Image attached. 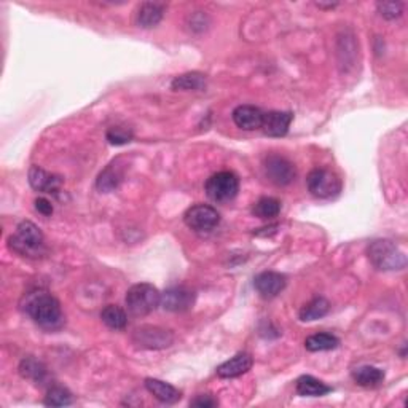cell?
I'll use <instances>...</instances> for the list:
<instances>
[{
  "mask_svg": "<svg viewBox=\"0 0 408 408\" xmlns=\"http://www.w3.org/2000/svg\"><path fill=\"white\" fill-rule=\"evenodd\" d=\"M263 170H265L268 181L274 185H279V187L292 184L297 176L295 166L287 158L279 157V155H269V157H267L265 163H263Z\"/></svg>",
  "mask_w": 408,
  "mask_h": 408,
  "instance_id": "9c48e42d",
  "label": "cell"
},
{
  "mask_svg": "<svg viewBox=\"0 0 408 408\" xmlns=\"http://www.w3.org/2000/svg\"><path fill=\"white\" fill-rule=\"evenodd\" d=\"M287 279L284 274L276 272H263L255 276L254 287L263 298H274L286 289Z\"/></svg>",
  "mask_w": 408,
  "mask_h": 408,
  "instance_id": "8fae6325",
  "label": "cell"
},
{
  "mask_svg": "<svg viewBox=\"0 0 408 408\" xmlns=\"http://www.w3.org/2000/svg\"><path fill=\"white\" fill-rule=\"evenodd\" d=\"M352 378L359 386L375 388L378 385H381L383 380H385V371L376 367H371V365H362V367L352 371Z\"/></svg>",
  "mask_w": 408,
  "mask_h": 408,
  "instance_id": "ffe728a7",
  "label": "cell"
},
{
  "mask_svg": "<svg viewBox=\"0 0 408 408\" xmlns=\"http://www.w3.org/2000/svg\"><path fill=\"white\" fill-rule=\"evenodd\" d=\"M293 120V115L291 112H279L273 110L263 115V133L272 137H283L287 134V131L291 128V123Z\"/></svg>",
  "mask_w": 408,
  "mask_h": 408,
  "instance_id": "7c38bea8",
  "label": "cell"
},
{
  "mask_svg": "<svg viewBox=\"0 0 408 408\" xmlns=\"http://www.w3.org/2000/svg\"><path fill=\"white\" fill-rule=\"evenodd\" d=\"M106 136L112 146H125V144H128L133 139V133L129 129L122 128V126H112Z\"/></svg>",
  "mask_w": 408,
  "mask_h": 408,
  "instance_id": "83f0119b",
  "label": "cell"
},
{
  "mask_svg": "<svg viewBox=\"0 0 408 408\" xmlns=\"http://www.w3.org/2000/svg\"><path fill=\"white\" fill-rule=\"evenodd\" d=\"M74 402L72 394L63 386H53L45 397V405L48 407H68Z\"/></svg>",
  "mask_w": 408,
  "mask_h": 408,
  "instance_id": "4316f807",
  "label": "cell"
},
{
  "mask_svg": "<svg viewBox=\"0 0 408 408\" xmlns=\"http://www.w3.org/2000/svg\"><path fill=\"white\" fill-rule=\"evenodd\" d=\"M101 319L109 329L113 330H123L128 324V316L125 311L117 305H107L104 310L101 311Z\"/></svg>",
  "mask_w": 408,
  "mask_h": 408,
  "instance_id": "603a6c76",
  "label": "cell"
},
{
  "mask_svg": "<svg viewBox=\"0 0 408 408\" xmlns=\"http://www.w3.org/2000/svg\"><path fill=\"white\" fill-rule=\"evenodd\" d=\"M20 374L34 383H44L46 380V367L37 359L26 357L20 364Z\"/></svg>",
  "mask_w": 408,
  "mask_h": 408,
  "instance_id": "7402d4cb",
  "label": "cell"
},
{
  "mask_svg": "<svg viewBox=\"0 0 408 408\" xmlns=\"http://www.w3.org/2000/svg\"><path fill=\"white\" fill-rule=\"evenodd\" d=\"M252 367V356L248 352H239L230 361L224 362L217 367V375L220 378H236L244 375Z\"/></svg>",
  "mask_w": 408,
  "mask_h": 408,
  "instance_id": "e0dca14e",
  "label": "cell"
},
{
  "mask_svg": "<svg viewBox=\"0 0 408 408\" xmlns=\"http://www.w3.org/2000/svg\"><path fill=\"white\" fill-rule=\"evenodd\" d=\"M8 248L23 257L37 259L45 252V239L40 228L32 222L24 220L8 238Z\"/></svg>",
  "mask_w": 408,
  "mask_h": 408,
  "instance_id": "7a4b0ae2",
  "label": "cell"
},
{
  "mask_svg": "<svg viewBox=\"0 0 408 408\" xmlns=\"http://www.w3.org/2000/svg\"><path fill=\"white\" fill-rule=\"evenodd\" d=\"M35 209H37L42 215H45V217L53 214L51 201L46 200V198H44V196H40V198H37V200H35Z\"/></svg>",
  "mask_w": 408,
  "mask_h": 408,
  "instance_id": "4dcf8cb0",
  "label": "cell"
},
{
  "mask_svg": "<svg viewBox=\"0 0 408 408\" xmlns=\"http://www.w3.org/2000/svg\"><path fill=\"white\" fill-rule=\"evenodd\" d=\"M24 311L46 330L61 329L64 324V314L58 300L45 291H35L27 293L24 298Z\"/></svg>",
  "mask_w": 408,
  "mask_h": 408,
  "instance_id": "6da1fadb",
  "label": "cell"
},
{
  "mask_svg": "<svg viewBox=\"0 0 408 408\" xmlns=\"http://www.w3.org/2000/svg\"><path fill=\"white\" fill-rule=\"evenodd\" d=\"M376 8L385 20H397L404 13V4L402 2H378Z\"/></svg>",
  "mask_w": 408,
  "mask_h": 408,
  "instance_id": "f1b7e54d",
  "label": "cell"
},
{
  "mask_svg": "<svg viewBox=\"0 0 408 408\" xmlns=\"http://www.w3.org/2000/svg\"><path fill=\"white\" fill-rule=\"evenodd\" d=\"M165 5L157 2H146L142 4L136 13V21L144 29L155 27L157 24L163 20Z\"/></svg>",
  "mask_w": 408,
  "mask_h": 408,
  "instance_id": "ac0fdd59",
  "label": "cell"
},
{
  "mask_svg": "<svg viewBox=\"0 0 408 408\" xmlns=\"http://www.w3.org/2000/svg\"><path fill=\"white\" fill-rule=\"evenodd\" d=\"M172 89H182V91H190V89H204L206 87V77L200 72H189L181 77H176L171 83Z\"/></svg>",
  "mask_w": 408,
  "mask_h": 408,
  "instance_id": "d4e9b609",
  "label": "cell"
},
{
  "mask_svg": "<svg viewBox=\"0 0 408 408\" xmlns=\"http://www.w3.org/2000/svg\"><path fill=\"white\" fill-rule=\"evenodd\" d=\"M125 177V166L120 163V160L112 161V163L106 167L104 171L99 174L98 181H96V187L102 193H109L120 187Z\"/></svg>",
  "mask_w": 408,
  "mask_h": 408,
  "instance_id": "9a60e30c",
  "label": "cell"
},
{
  "mask_svg": "<svg viewBox=\"0 0 408 408\" xmlns=\"http://www.w3.org/2000/svg\"><path fill=\"white\" fill-rule=\"evenodd\" d=\"M255 217L259 219H274L276 215L281 212V203L272 196L260 198L259 201L254 204V209H252Z\"/></svg>",
  "mask_w": 408,
  "mask_h": 408,
  "instance_id": "484cf974",
  "label": "cell"
},
{
  "mask_svg": "<svg viewBox=\"0 0 408 408\" xmlns=\"http://www.w3.org/2000/svg\"><path fill=\"white\" fill-rule=\"evenodd\" d=\"M146 388L155 399H158L160 402H163V404H167V405L176 404V402L181 400V397H182L179 389L170 385V383L157 380V378H147Z\"/></svg>",
  "mask_w": 408,
  "mask_h": 408,
  "instance_id": "2e32d148",
  "label": "cell"
},
{
  "mask_svg": "<svg viewBox=\"0 0 408 408\" xmlns=\"http://www.w3.org/2000/svg\"><path fill=\"white\" fill-rule=\"evenodd\" d=\"M263 113L259 107L255 106H239L233 110V122L244 131H254L262 128Z\"/></svg>",
  "mask_w": 408,
  "mask_h": 408,
  "instance_id": "5bb4252c",
  "label": "cell"
},
{
  "mask_svg": "<svg viewBox=\"0 0 408 408\" xmlns=\"http://www.w3.org/2000/svg\"><path fill=\"white\" fill-rule=\"evenodd\" d=\"M316 5H317V7H319V8H335V7H337L338 4H321V2H317Z\"/></svg>",
  "mask_w": 408,
  "mask_h": 408,
  "instance_id": "1f68e13d",
  "label": "cell"
},
{
  "mask_svg": "<svg viewBox=\"0 0 408 408\" xmlns=\"http://www.w3.org/2000/svg\"><path fill=\"white\" fill-rule=\"evenodd\" d=\"M184 220L195 231H212L220 224V214L208 204H196L185 212Z\"/></svg>",
  "mask_w": 408,
  "mask_h": 408,
  "instance_id": "52a82bcc",
  "label": "cell"
},
{
  "mask_svg": "<svg viewBox=\"0 0 408 408\" xmlns=\"http://www.w3.org/2000/svg\"><path fill=\"white\" fill-rule=\"evenodd\" d=\"M133 341L137 346L146 348V350H165V348L172 345L174 335L166 329L142 326L134 330Z\"/></svg>",
  "mask_w": 408,
  "mask_h": 408,
  "instance_id": "ba28073f",
  "label": "cell"
},
{
  "mask_svg": "<svg viewBox=\"0 0 408 408\" xmlns=\"http://www.w3.org/2000/svg\"><path fill=\"white\" fill-rule=\"evenodd\" d=\"M190 405L191 407H196V408H212V407H217L219 405V402L215 400L212 395H198L196 399H193L190 402Z\"/></svg>",
  "mask_w": 408,
  "mask_h": 408,
  "instance_id": "f546056e",
  "label": "cell"
},
{
  "mask_svg": "<svg viewBox=\"0 0 408 408\" xmlns=\"http://www.w3.org/2000/svg\"><path fill=\"white\" fill-rule=\"evenodd\" d=\"M306 184H308L311 195L319 198V200H330V198L338 196L341 191L340 177L326 167H316L311 171Z\"/></svg>",
  "mask_w": 408,
  "mask_h": 408,
  "instance_id": "5b68a950",
  "label": "cell"
},
{
  "mask_svg": "<svg viewBox=\"0 0 408 408\" xmlns=\"http://www.w3.org/2000/svg\"><path fill=\"white\" fill-rule=\"evenodd\" d=\"M330 391H332V388L314 376L305 375L297 380V393L303 397H321V395H326Z\"/></svg>",
  "mask_w": 408,
  "mask_h": 408,
  "instance_id": "d6986e66",
  "label": "cell"
},
{
  "mask_svg": "<svg viewBox=\"0 0 408 408\" xmlns=\"http://www.w3.org/2000/svg\"><path fill=\"white\" fill-rule=\"evenodd\" d=\"M330 310V303L324 297H316L311 300L310 303H306L302 311H300V319L303 322L316 321L326 316Z\"/></svg>",
  "mask_w": 408,
  "mask_h": 408,
  "instance_id": "44dd1931",
  "label": "cell"
},
{
  "mask_svg": "<svg viewBox=\"0 0 408 408\" xmlns=\"http://www.w3.org/2000/svg\"><path fill=\"white\" fill-rule=\"evenodd\" d=\"M195 292L185 286H174L161 293L160 305L171 313H184L195 305Z\"/></svg>",
  "mask_w": 408,
  "mask_h": 408,
  "instance_id": "30bf717a",
  "label": "cell"
},
{
  "mask_svg": "<svg viewBox=\"0 0 408 408\" xmlns=\"http://www.w3.org/2000/svg\"><path fill=\"white\" fill-rule=\"evenodd\" d=\"M340 345V340L332 333H316L306 338L305 348L311 352L330 351Z\"/></svg>",
  "mask_w": 408,
  "mask_h": 408,
  "instance_id": "cb8c5ba5",
  "label": "cell"
},
{
  "mask_svg": "<svg viewBox=\"0 0 408 408\" xmlns=\"http://www.w3.org/2000/svg\"><path fill=\"white\" fill-rule=\"evenodd\" d=\"M161 293L158 289L152 284L141 283L131 287L126 293V308L133 316L142 317L147 316L150 313H153L157 310V306L160 305Z\"/></svg>",
  "mask_w": 408,
  "mask_h": 408,
  "instance_id": "277c9868",
  "label": "cell"
},
{
  "mask_svg": "<svg viewBox=\"0 0 408 408\" xmlns=\"http://www.w3.org/2000/svg\"><path fill=\"white\" fill-rule=\"evenodd\" d=\"M29 184L31 187L42 193H56L61 187V177L42 170L39 166H32L29 170Z\"/></svg>",
  "mask_w": 408,
  "mask_h": 408,
  "instance_id": "4fadbf2b",
  "label": "cell"
},
{
  "mask_svg": "<svg viewBox=\"0 0 408 408\" xmlns=\"http://www.w3.org/2000/svg\"><path fill=\"white\" fill-rule=\"evenodd\" d=\"M367 254L374 267L383 272H394V269H404L407 267L405 254L389 239H376L370 243Z\"/></svg>",
  "mask_w": 408,
  "mask_h": 408,
  "instance_id": "3957f363",
  "label": "cell"
},
{
  "mask_svg": "<svg viewBox=\"0 0 408 408\" xmlns=\"http://www.w3.org/2000/svg\"><path fill=\"white\" fill-rule=\"evenodd\" d=\"M206 195L215 203H228L238 195L239 191V179L235 172L220 171L208 179Z\"/></svg>",
  "mask_w": 408,
  "mask_h": 408,
  "instance_id": "8992f818",
  "label": "cell"
}]
</instances>
